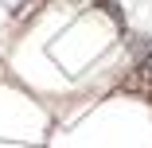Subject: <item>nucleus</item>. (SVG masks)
I'll return each instance as SVG.
<instances>
[{"mask_svg": "<svg viewBox=\"0 0 152 148\" xmlns=\"http://www.w3.org/2000/svg\"><path fill=\"white\" fill-rule=\"evenodd\" d=\"M144 70H152V55H148V63H144Z\"/></svg>", "mask_w": 152, "mask_h": 148, "instance_id": "obj_1", "label": "nucleus"}]
</instances>
